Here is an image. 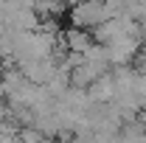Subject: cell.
<instances>
[{"label": "cell", "mask_w": 146, "mask_h": 143, "mask_svg": "<svg viewBox=\"0 0 146 143\" xmlns=\"http://www.w3.org/2000/svg\"><path fill=\"white\" fill-rule=\"evenodd\" d=\"M70 23L76 28H98L110 20V11H107V3L104 0H79L70 6Z\"/></svg>", "instance_id": "1"}, {"label": "cell", "mask_w": 146, "mask_h": 143, "mask_svg": "<svg viewBox=\"0 0 146 143\" xmlns=\"http://www.w3.org/2000/svg\"><path fill=\"white\" fill-rule=\"evenodd\" d=\"M65 45H68L70 54H84V51L93 45V39L87 36L84 28H70V31L65 34Z\"/></svg>", "instance_id": "2"}]
</instances>
